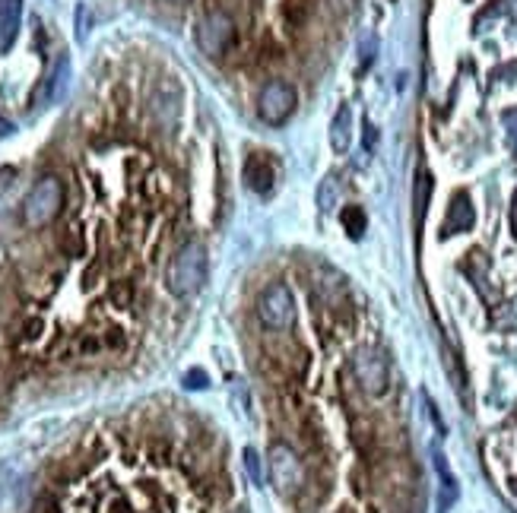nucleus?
I'll list each match as a JSON object with an SVG mask.
<instances>
[{"mask_svg": "<svg viewBox=\"0 0 517 513\" xmlns=\"http://www.w3.org/2000/svg\"><path fill=\"white\" fill-rule=\"evenodd\" d=\"M207 282V250L200 244H184L165 273V285L175 299H191Z\"/></svg>", "mask_w": 517, "mask_h": 513, "instance_id": "f257e3e1", "label": "nucleus"}, {"mask_svg": "<svg viewBox=\"0 0 517 513\" xmlns=\"http://www.w3.org/2000/svg\"><path fill=\"white\" fill-rule=\"evenodd\" d=\"M64 206V184L57 178H42L36 188L29 190L22 200V223L29 229H45L48 223H55L57 213Z\"/></svg>", "mask_w": 517, "mask_h": 513, "instance_id": "f03ea898", "label": "nucleus"}, {"mask_svg": "<svg viewBox=\"0 0 517 513\" xmlns=\"http://www.w3.org/2000/svg\"><path fill=\"white\" fill-rule=\"evenodd\" d=\"M258 317L264 326L270 330H289L295 320V299L289 285L283 282H270L258 299Z\"/></svg>", "mask_w": 517, "mask_h": 513, "instance_id": "7ed1b4c3", "label": "nucleus"}, {"mask_svg": "<svg viewBox=\"0 0 517 513\" xmlns=\"http://www.w3.org/2000/svg\"><path fill=\"white\" fill-rule=\"evenodd\" d=\"M295 105H299V96H295L292 86L283 83V80H270L258 96V114L264 124L283 127L295 114Z\"/></svg>", "mask_w": 517, "mask_h": 513, "instance_id": "20e7f679", "label": "nucleus"}, {"mask_svg": "<svg viewBox=\"0 0 517 513\" xmlns=\"http://www.w3.org/2000/svg\"><path fill=\"white\" fill-rule=\"evenodd\" d=\"M235 42V22L223 13V10H213L200 20L197 26V45L207 57H223L225 51Z\"/></svg>", "mask_w": 517, "mask_h": 513, "instance_id": "39448f33", "label": "nucleus"}, {"mask_svg": "<svg viewBox=\"0 0 517 513\" xmlns=\"http://www.w3.org/2000/svg\"><path fill=\"white\" fill-rule=\"evenodd\" d=\"M270 482L283 498H289V494H295L301 488L305 472H301V459L295 457L292 447L286 444L270 447Z\"/></svg>", "mask_w": 517, "mask_h": 513, "instance_id": "423d86ee", "label": "nucleus"}, {"mask_svg": "<svg viewBox=\"0 0 517 513\" xmlns=\"http://www.w3.org/2000/svg\"><path fill=\"white\" fill-rule=\"evenodd\" d=\"M352 374L356 381L362 383L365 393L371 396H381L391 383V368H387V358L385 352L377 349H359L356 358H352Z\"/></svg>", "mask_w": 517, "mask_h": 513, "instance_id": "0eeeda50", "label": "nucleus"}, {"mask_svg": "<svg viewBox=\"0 0 517 513\" xmlns=\"http://www.w3.org/2000/svg\"><path fill=\"white\" fill-rule=\"evenodd\" d=\"M476 223V209H473V200H470L467 190H457L451 206H447V215H445V225H441V235H463L470 231Z\"/></svg>", "mask_w": 517, "mask_h": 513, "instance_id": "6e6552de", "label": "nucleus"}, {"mask_svg": "<svg viewBox=\"0 0 517 513\" xmlns=\"http://www.w3.org/2000/svg\"><path fill=\"white\" fill-rule=\"evenodd\" d=\"M273 181H276V168L267 159L264 153H251L245 159V184L258 197H267L273 190Z\"/></svg>", "mask_w": 517, "mask_h": 513, "instance_id": "1a4fd4ad", "label": "nucleus"}, {"mask_svg": "<svg viewBox=\"0 0 517 513\" xmlns=\"http://www.w3.org/2000/svg\"><path fill=\"white\" fill-rule=\"evenodd\" d=\"M22 20V0H0V51H10Z\"/></svg>", "mask_w": 517, "mask_h": 513, "instance_id": "9d476101", "label": "nucleus"}, {"mask_svg": "<svg viewBox=\"0 0 517 513\" xmlns=\"http://www.w3.org/2000/svg\"><path fill=\"white\" fill-rule=\"evenodd\" d=\"M352 143V112L350 105H343L336 108L334 121H330V146H334V153H346Z\"/></svg>", "mask_w": 517, "mask_h": 513, "instance_id": "9b49d317", "label": "nucleus"}, {"mask_svg": "<svg viewBox=\"0 0 517 513\" xmlns=\"http://www.w3.org/2000/svg\"><path fill=\"white\" fill-rule=\"evenodd\" d=\"M340 197H343V188H340V178H336L334 172H327L321 178V184H318V209L321 213H336V206H340Z\"/></svg>", "mask_w": 517, "mask_h": 513, "instance_id": "f8f14e48", "label": "nucleus"}, {"mask_svg": "<svg viewBox=\"0 0 517 513\" xmlns=\"http://www.w3.org/2000/svg\"><path fill=\"white\" fill-rule=\"evenodd\" d=\"M435 469H438V475H441V510H447L457 498V479L451 475V469H447L445 457H441L438 450H435Z\"/></svg>", "mask_w": 517, "mask_h": 513, "instance_id": "ddd939ff", "label": "nucleus"}, {"mask_svg": "<svg viewBox=\"0 0 517 513\" xmlns=\"http://www.w3.org/2000/svg\"><path fill=\"white\" fill-rule=\"evenodd\" d=\"M340 219H343V229H346V235H350L352 241H359V238L365 235V225H369V219H365V209L362 206H346Z\"/></svg>", "mask_w": 517, "mask_h": 513, "instance_id": "4468645a", "label": "nucleus"}, {"mask_svg": "<svg viewBox=\"0 0 517 513\" xmlns=\"http://www.w3.org/2000/svg\"><path fill=\"white\" fill-rule=\"evenodd\" d=\"M428 194H432V174L422 172L420 174V184H416V215H426V206H428Z\"/></svg>", "mask_w": 517, "mask_h": 513, "instance_id": "2eb2a0df", "label": "nucleus"}, {"mask_svg": "<svg viewBox=\"0 0 517 513\" xmlns=\"http://www.w3.org/2000/svg\"><path fill=\"white\" fill-rule=\"evenodd\" d=\"M245 469H248V475H251V482L254 485H264V472H260V457H258V450H251V447H248L245 450Z\"/></svg>", "mask_w": 517, "mask_h": 513, "instance_id": "dca6fc26", "label": "nucleus"}, {"mask_svg": "<svg viewBox=\"0 0 517 513\" xmlns=\"http://www.w3.org/2000/svg\"><path fill=\"white\" fill-rule=\"evenodd\" d=\"M184 383H188L191 390H203L207 387V374H203V371H191V374L184 377Z\"/></svg>", "mask_w": 517, "mask_h": 513, "instance_id": "f3484780", "label": "nucleus"}, {"mask_svg": "<svg viewBox=\"0 0 517 513\" xmlns=\"http://www.w3.org/2000/svg\"><path fill=\"white\" fill-rule=\"evenodd\" d=\"M375 143H377L375 124H371V121H365V149H375Z\"/></svg>", "mask_w": 517, "mask_h": 513, "instance_id": "a211bd4d", "label": "nucleus"}, {"mask_svg": "<svg viewBox=\"0 0 517 513\" xmlns=\"http://www.w3.org/2000/svg\"><path fill=\"white\" fill-rule=\"evenodd\" d=\"M511 229L517 235V190H514V200H511Z\"/></svg>", "mask_w": 517, "mask_h": 513, "instance_id": "6ab92c4d", "label": "nucleus"}, {"mask_svg": "<svg viewBox=\"0 0 517 513\" xmlns=\"http://www.w3.org/2000/svg\"><path fill=\"white\" fill-rule=\"evenodd\" d=\"M13 178V168H0V190L7 188V181Z\"/></svg>", "mask_w": 517, "mask_h": 513, "instance_id": "aec40b11", "label": "nucleus"}, {"mask_svg": "<svg viewBox=\"0 0 517 513\" xmlns=\"http://www.w3.org/2000/svg\"><path fill=\"white\" fill-rule=\"evenodd\" d=\"M10 130H13V127H10V124H4V121H0V137H4V133H10Z\"/></svg>", "mask_w": 517, "mask_h": 513, "instance_id": "412c9836", "label": "nucleus"}, {"mask_svg": "<svg viewBox=\"0 0 517 513\" xmlns=\"http://www.w3.org/2000/svg\"><path fill=\"white\" fill-rule=\"evenodd\" d=\"M168 4H178V7H182V4H188V0H168Z\"/></svg>", "mask_w": 517, "mask_h": 513, "instance_id": "4be33fe9", "label": "nucleus"}, {"mask_svg": "<svg viewBox=\"0 0 517 513\" xmlns=\"http://www.w3.org/2000/svg\"><path fill=\"white\" fill-rule=\"evenodd\" d=\"M514 492H517V482H514Z\"/></svg>", "mask_w": 517, "mask_h": 513, "instance_id": "5701e85b", "label": "nucleus"}]
</instances>
